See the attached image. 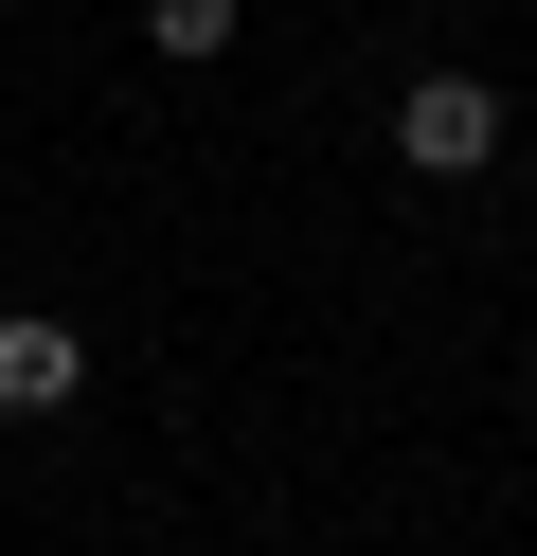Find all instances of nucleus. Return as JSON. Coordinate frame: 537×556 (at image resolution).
I'll return each mask as SVG.
<instances>
[{
	"mask_svg": "<svg viewBox=\"0 0 537 556\" xmlns=\"http://www.w3.org/2000/svg\"><path fill=\"white\" fill-rule=\"evenodd\" d=\"M72 395H90V341L54 305H0V413H72Z\"/></svg>",
	"mask_w": 537,
	"mask_h": 556,
	"instance_id": "obj_2",
	"label": "nucleus"
},
{
	"mask_svg": "<svg viewBox=\"0 0 537 556\" xmlns=\"http://www.w3.org/2000/svg\"><path fill=\"white\" fill-rule=\"evenodd\" d=\"M394 162H412V180H484L501 162V90L484 73H412L394 90Z\"/></svg>",
	"mask_w": 537,
	"mask_h": 556,
	"instance_id": "obj_1",
	"label": "nucleus"
},
{
	"mask_svg": "<svg viewBox=\"0 0 537 556\" xmlns=\"http://www.w3.org/2000/svg\"><path fill=\"white\" fill-rule=\"evenodd\" d=\"M233 18H251V0H143V54L197 73V54H233Z\"/></svg>",
	"mask_w": 537,
	"mask_h": 556,
	"instance_id": "obj_3",
	"label": "nucleus"
}]
</instances>
